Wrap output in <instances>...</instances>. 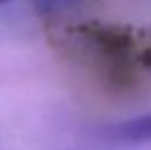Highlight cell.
Returning a JSON list of instances; mask_svg holds the SVG:
<instances>
[{
	"label": "cell",
	"mask_w": 151,
	"mask_h": 150,
	"mask_svg": "<svg viewBox=\"0 0 151 150\" xmlns=\"http://www.w3.org/2000/svg\"><path fill=\"white\" fill-rule=\"evenodd\" d=\"M37 6L40 8L42 12L46 14H52V12H58V10H63V8L71 6V4L78 2V0H35Z\"/></svg>",
	"instance_id": "3"
},
{
	"label": "cell",
	"mask_w": 151,
	"mask_h": 150,
	"mask_svg": "<svg viewBox=\"0 0 151 150\" xmlns=\"http://www.w3.org/2000/svg\"><path fill=\"white\" fill-rule=\"evenodd\" d=\"M140 60H142V64L144 66H151V46L147 50H144V54L140 56Z\"/></svg>",
	"instance_id": "4"
},
{
	"label": "cell",
	"mask_w": 151,
	"mask_h": 150,
	"mask_svg": "<svg viewBox=\"0 0 151 150\" xmlns=\"http://www.w3.org/2000/svg\"><path fill=\"white\" fill-rule=\"evenodd\" d=\"M115 135L124 141H151V116L136 117V119L124 121V123L115 127Z\"/></svg>",
	"instance_id": "2"
},
{
	"label": "cell",
	"mask_w": 151,
	"mask_h": 150,
	"mask_svg": "<svg viewBox=\"0 0 151 150\" xmlns=\"http://www.w3.org/2000/svg\"><path fill=\"white\" fill-rule=\"evenodd\" d=\"M2 2H8V0H0V4H2Z\"/></svg>",
	"instance_id": "5"
},
{
	"label": "cell",
	"mask_w": 151,
	"mask_h": 150,
	"mask_svg": "<svg viewBox=\"0 0 151 150\" xmlns=\"http://www.w3.org/2000/svg\"><path fill=\"white\" fill-rule=\"evenodd\" d=\"M82 54L107 87L126 92L136 85L132 64L134 41L126 31L115 27L86 25L77 31Z\"/></svg>",
	"instance_id": "1"
}]
</instances>
